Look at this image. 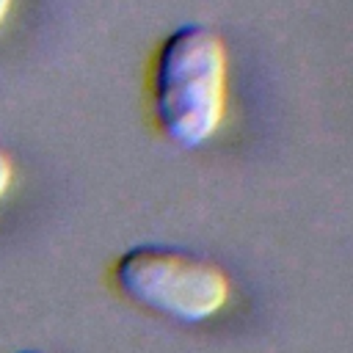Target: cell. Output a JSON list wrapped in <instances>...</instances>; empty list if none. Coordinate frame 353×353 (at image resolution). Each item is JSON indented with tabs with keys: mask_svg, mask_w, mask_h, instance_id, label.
I'll use <instances>...</instances> for the list:
<instances>
[{
	"mask_svg": "<svg viewBox=\"0 0 353 353\" xmlns=\"http://www.w3.org/2000/svg\"><path fill=\"white\" fill-rule=\"evenodd\" d=\"M11 179H14V163H11V154L0 146V199L11 188Z\"/></svg>",
	"mask_w": 353,
	"mask_h": 353,
	"instance_id": "cell-3",
	"label": "cell"
},
{
	"mask_svg": "<svg viewBox=\"0 0 353 353\" xmlns=\"http://www.w3.org/2000/svg\"><path fill=\"white\" fill-rule=\"evenodd\" d=\"M19 353H39V350H19Z\"/></svg>",
	"mask_w": 353,
	"mask_h": 353,
	"instance_id": "cell-5",
	"label": "cell"
},
{
	"mask_svg": "<svg viewBox=\"0 0 353 353\" xmlns=\"http://www.w3.org/2000/svg\"><path fill=\"white\" fill-rule=\"evenodd\" d=\"M226 105V47L207 25H182L157 50L152 108L168 141L193 149L210 141Z\"/></svg>",
	"mask_w": 353,
	"mask_h": 353,
	"instance_id": "cell-1",
	"label": "cell"
},
{
	"mask_svg": "<svg viewBox=\"0 0 353 353\" xmlns=\"http://www.w3.org/2000/svg\"><path fill=\"white\" fill-rule=\"evenodd\" d=\"M113 281L132 303L176 323H201L229 301L226 273L182 245L141 243L127 248L113 265Z\"/></svg>",
	"mask_w": 353,
	"mask_h": 353,
	"instance_id": "cell-2",
	"label": "cell"
},
{
	"mask_svg": "<svg viewBox=\"0 0 353 353\" xmlns=\"http://www.w3.org/2000/svg\"><path fill=\"white\" fill-rule=\"evenodd\" d=\"M11 3H14V0H0V25L6 22V17H8V11H11Z\"/></svg>",
	"mask_w": 353,
	"mask_h": 353,
	"instance_id": "cell-4",
	"label": "cell"
}]
</instances>
